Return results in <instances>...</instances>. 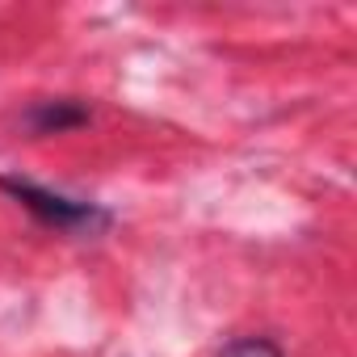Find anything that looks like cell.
<instances>
[{
    "label": "cell",
    "mask_w": 357,
    "mask_h": 357,
    "mask_svg": "<svg viewBox=\"0 0 357 357\" xmlns=\"http://www.w3.org/2000/svg\"><path fill=\"white\" fill-rule=\"evenodd\" d=\"M0 190L13 202H22L43 227H51L59 236H101L114 223V215L105 206H97L89 198H68L51 185L30 181V176H0Z\"/></svg>",
    "instance_id": "obj_1"
},
{
    "label": "cell",
    "mask_w": 357,
    "mask_h": 357,
    "mask_svg": "<svg viewBox=\"0 0 357 357\" xmlns=\"http://www.w3.org/2000/svg\"><path fill=\"white\" fill-rule=\"evenodd\" d=\"M219 357H286L269 336H236L231 344H223Z\"/></svg>",
    "instance_id": "obj_3"
},
{
    "label": "cell",
    "mask_w": 357,
    "mask_h": 357,
    "mask_svg": "<svg viewBox=\"0 0 357 357\" xmlns=\"http://www.w3.org/2000/svg\"><path fill=\"white\" fill-rule=\"evenodd\" d=\"M84 122H89V105L68 101V97H59V101H34L26 109V126L34 135H63V130L84 126Z\"/></svg>",
    "instance_id": "obj_2"
}]
</instances>
